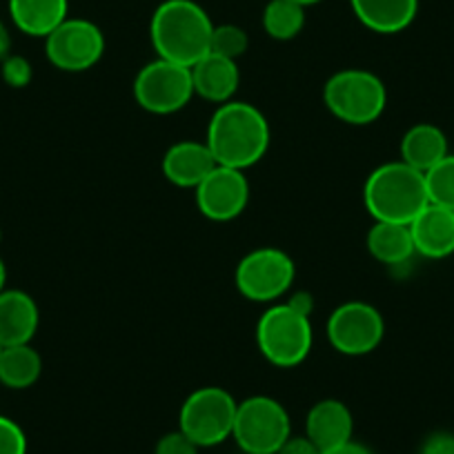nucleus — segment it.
I'll use <instances>...</instances> for the list:
<instances>
[{
	"instance_id": "obj_1",
	"label": "nucleus",
	"mask_w": 454,
	"mask_h": 454,
	"mask_svg": "<svg viewBox=\"0 0 454 454\" xmlns=\"http://www.w3.org/2000/svg\"><path fill=\"white\" fill-rule=\"evenodd\" d=\"M272 132L265 114L246 100H230L218 105L207 125L209 152L223 168L250 169L270 150Z\"/></svg>"
},
{
	"instance_id": "obj_2",
	"label": "nucleus",
	"mask_w": 454,
	"mask_h": 454,
	"mask_svg": "<svg viewBox=\"0 0 454 454\" xmlns=\"http://www.w3.org/2000/svg\"><path fill=\"white\" fill-rule=\"evenodd\" d=\"M214 23L194 0H163L150 23V41L156 56L194 67L209 54Z\"/></svg>"
},
{
	"instance_id": "obj_3",
	"label": "nucleus",
	"mask_w": 454,
	"mask_h": 454,
	"mask_svg": "<svg viewBox=\"0 0 454 454\" xmlns=\"http://www.w3.org/2000/svg\"><path fill=\"white\" fill-rule=\"evenodd\" d=\"M364 203L374 221L410 225L430 203L426 176L403 160L379 165L364 185Z\"/></svg>"
},
{
	"instance_id": "obj_4",
	"label": "nucleus",
	"mask_w": 454,
	"mask_h": 454,
	"mask_svg": "<svg viewBox=\"0 0 454 454\" xmlns=\"http://www.w3.org/2000/svg\"><path fill=\"white\" fill-rule=\"evenodd\" d=\"M314 330L308 314L290 303H272L256 323V346L277 368H296L312 352Z\"/></svg>"
},
{
	"instance_id": "obj_5",
	"label": "nucleus",
	"mask_w": 454,
	"mask_h": 454,
	"mask_svg": "<svg viewBox=\"0 0 454 454\" xmlns=\"http://www.w3.org/2000/svg\"><path fill=\"white\" fill-rule=\"evenodd\" d=\"M323 103L334 119L348 125H372L387 105V90L377 74L368 69H340L327 78Z\"/></svg>"
},
{
	"instance_id": "obj_6",
	"label": "nucleus",
	"mask_w": 454,
	"mask_h": 454,
	"mask_svg": "<svg viewBox=\"0 0 454 454\" xmlns=\"http://www.w3.org/2000/svg\"><path fill=\"white\" fill-rule=\"evenodd\" d=\"M239 401L218 386L192 392L178 412V430L199 448H214L232 436Z\"/></svg>"
},
{
	"instance_id": "obj_7",
	"label": "nucleus",
	"mask_w": 454,
	"mask_h": 454,
	"mask_svg": "<svg viewBox=\"0 0 454 454\" xmlns=\"http://www.w3.org/2000/svg\"><path fill=\"white\" fill-rule=\"evenodd\" d=\"M290 436L292 419L281 401L256 395L239 403L232 439L246 454H277Z\"/></svg>"
},
{
	"instance_id": "obj_8",
	"label": "nucleus",
	"mask_w": 454,
	"mask_h": 454,
	"mask_svg": "<svg viewBox=\"0 0 454 454\" xmlns=\"http://www.w3.org/2000/svg\"><path fill=\"white\" fill-rule=\"evenodd\" d=\"M132 91L138 107L159 116L181 112L196 96L192 69L159 56L137 74Z\"/></svg>"
},
{
	"instance_id": "obj_9",
	"label": "nucleus",
	"mask_w": 454,
	"mask_h": 454,
	"mask_svg": "<svg viewBox=\"0 0 454 454\" xmlns=\"http://www.w3.org/2000/svg\"><path fill=\"white\" fill-rule=\"evenodd\" d=\"M296 278V265L278 247H259L239 261L234 283L243 299L254 303H277L290 292Z\"/></svg>"
},
{
	"instance_id": "obj_10",
	"label": "nucleus",
	"mask_w": 454,
	"mask_h": 454,
	"mask_svg": "<svg viewBox=\"0 0 454 454\" xmlns=\"http://www.w3.org/2000/svg\"><path fill=\"white\" fill-rule=\"evenodd\" d=\"M330 346L343 356L372 355L386 336V321L374 305L365 301L340 303L325 323Z\"/></svg>"
},
{
	"instance_id": "obj_11",
	"label": "nucleus",
	"mask_w": 454,
	"mask_h": 454,
	"mask_svg": "<svg viewBox=\"0 0 454 454\" xmlns=\"http://www.w3.org/2000/svg\"><path fill=\"white\" fill-rule=\"evenodd\" d=\"M105 54V34L85 19H67L45 38V56L56 69L87 72Z\"/></svg>"
},
{
	"instance_id": "obj_12",
	"label": "nucleus",
	"mask_w": 454,
	"mask_h": 454,
	"mask_svg": "<svg viewBox=\"0 0 454 454\" xmlns=\"http://www.w3.org/2000/svg\"><path fill=\"white\" fill-rule=\"evenodd\" d=\"M196 207L205 218L216 223L234 221L250 203V181L246 172L216 165L194 190Z\"/></svg>"
},
{
	"instance_id": "obj_13",
	"label": "nucleus",
	"mask_w": 454,
	"mask_h": 454,
	"mask_svg": "<svg viewBox=\"0 0 454 454\" xmlns=\"http://www.w3.org/2000/svg\"><path fill=\"white\" fill-rule=\"evenodd\" d=\"M41 325V309L25 290L0 292V348L32 343Z\"/></svg>"
},
{
	"instance_id": "obj_14",
	"label": "nucleus",
	"mask_w": 454,
	"mask_h": 454,
	"mask_svg": "<svg viewBox=\"0 0 454 454\" xmlns=\"http://www.w3.org/2000/svg\"><path fill=\"white\" fill-rule=\"evenodd\" d=\"M216 165V159L205 141H178L165 152L160 169L172 185L196 190Z\"/></svg>"
},
{
	"instance_id": "obj_15",
	"label": "nucleus",
	"mask_w": 454,
	"mask_h": 454,
	"mask_svg": "<svg viewBox=\"0 0 454 454\" xmlns=\"http://www.w3.org/2000/svg\"><path fill=\"white\" fill-rule=\"evenodd\" d=\"M414 252L426 259H445L454 254V212L427 203L410 223Z\"/></svg>"
},
{
	"instance_id": "obj_16",
	"label": "nucleus",
	"mask_w": 454,
	"mask_h": 454,
	"mask_svg": "<svg viewBox=\"0 0 454 454\" xmlns=\"http://www.w3.org/2000/svg\"><path fill=\"white\" fill-rule=\"evenodd\" d=\"M352 432H355V417L350 408L339 399L318 401L305 417V436L321 452L352 441Z\"/></svg>"
},
{
	"instance_id": "obj_17",
	"label": "nucleus",
	"mask_w": 454,
	"mask_h": 454,
	"mask_svg": "<svg viewBox=\"0 0 454 454\" xmlns=\"http://www.w3.org/2000/svg\"><path fill=\"white\" fill-rule=\"evenodd\" d=\"M190 69L196 96L216 105L234 100V94L241 85V69L237 60L223 59L209 51Z\"/></svg>"
},
{
	"instance_id": "obj_18",
	"label": "nucleus",
	"mask_w": 454,
	"mask_h": 454,
	"mask_svg": "<svg viewBox=\"0 0 454 454\" xmlns=\"http://www.w3.org/2000/svg\"><path fill=\"white\" fill-rule=\"evenodd\" d=\"M350 5L359 23L377 34L403 32L419 12V0H350Z\"/></svg>"
},
{
	"instance_id": "obj_19",
	"label": "nucleus",
	"mask_w": 454,
	"mask_h": 454,
	"mask_svg": "<svg viewBox=\"0 0 454 454\" xmlns=\"http://www.w3.org/2000/svg\"><path fill=\"white\" fill-rule=\"evenodd\" d=\"M69 0H10L12 23L23 34L47 38L67 20Z\"/></svg>"
},
{
	"instance_id": "obj_20",
	"label": "nucleus",
	"mask_w": 454,
	"mask_h": 454,
	"mask_svg": "<svg viewBox=\"0 0 454 454\" xmlns=\"http://www.w3.org/2000/svg\"><path fill=\"white\" fill-rule=\"evenodd\" d=\"M401 160L410 168L426 174L427 169L434 168L439 160H443L448 152V138L443 129L432 123H417L403 134L401 138Z\"/></svg>"
},
{
	"instance_id": "obj_21",
	"label": "nucleus",
	"mask_w": 454,
	"mask_h": 454,
	"mask_svg": "<svg viewBox=\"0 0 454 454\" xmlns=\"http://www.w3.org/2000/svg\"><path fill=\"white\" fill-rule=\"evenodd\" d=\"M368 252L383 265H403L412 259L414 241L408 225L374 221L365 239Z\"/></svg>"
},
{
	"instance_id": "obj_22",
	"label": "nucleus",
	"mask_w": 454,
	"mask_h": 454,
	"mask_svg": "<svg viewBox=\"0 0 454 454\" xmlns=\"http://www.w3.org/2000/svg\"><path fill=\"white\" fill-rule=\"evenodd\" d=\"M43 359L32 343L0 350V383L10 390H27L41 379Z\"/></svg>"
},
{
	"instance_id": "obj_23",
	"label": "nucleus",
	"mask_w": 454,
	"mask_h": 454,
	"mask_svg": "<svg viewBox=\"0 0 454 454\" xmlns=\"http://www.w3.org/2000/svg\"><path fill=\"white\" fill-rule=\"evenodd\" d=\"M305 27V7L294 0H268L263 10V29L274 41H292Z\"/></svg>"
},
{
	"instance_id": "obj_24",
	"label": "nucleus",
	"mask_w": 454,
	"mask_h": 454,
	"mask_svg": "<svg viewBox=\"0 0 454 454\" xmlns=\"http://www.w3.org/2000/svg\"><path fill=\"white\" fill-rule=\"evenodd\" d=\"M427 200L439 207L454 212V154H448L443 160L427 169L426 174Z\"/></svg>"
},
{
	"instance_id": "obj_25",
	"label": "nucleus",
	"mask_w": 454,
	"mask_h": 454,
	"mask_svg": "<svg viewBox=\"0 0 454 454\" xmlns=\"http://www.w3.org/2000/svg\"><path fill=\"white\" fill-rule=\"evenodd\" d=\"M250 47V36L243 27L239 25H214L212 32V45H209V51L212 54L223 56V59L239 60Z\"/></svg>"
},
{
	"instance_id": "obj_26",
	"label": "nucleus",
	"mask_w": 454,
	"mask_h": 454,
	"mask_svg": "<svg viewBox=\"0 0 454 454\" xmlns=\"http://www.w3.org/2000/svg\"><path fill=\"white\" fill-rule=\"evenodd\" d=\"M0 76L12 90H25L34 78V67L25 56L10 54L0 63Z\"/></svg>"
},
{
	"instance_id": "obj_27",
	"label": "nucleus",
	"mask_w": 454,
	"mask_h": 454,
	"mask_svg": "<svg viewBox=\"0 0 454 454\" xmlns=\"http://www.w3.org/2000/svg\"><path fill=\"white\" fill-rule=\"evenodd\" d=\"M0 454H27V436L23 427L0 414Z\"/></svg>"
},
{
	"instance_id": "obj_28",
	"label": "nucleus",
	"mask_w": 454,
	"mask_h": 454,
	"mask_svg": "<svg viewBox=\"0 0 454 454\" xmlns=\"http://www.w3.org/2000/svg\"><path fill=\"white\" fill-rule=\"evenodd\" d=\"M199 445L190 439V436L183 434L181 430L168 432V434L160 436L156 441L154 454H199Z\"/></svg>"
},
{
	"instance_id": "obj_29",
	"label": "nucleus",
	"mask_w": 454,
	"mask_h": 454,
	"mask_svg": "<svg viewBox=\"0 0 454 454\" xmlns=\"http://www.w3.org/2000/svg\"><path fill=\"white\" fill-rule=\"evenodd\" d=\"M421 454H454V434L452 432H434L426 439Z\"/></svg>"
},
{
	"instance_id": "obj_30",
	"label": "nucleus",
	"mask_w": 454,
	"mask_h": 454,
	"mask_svg": "<svg viewBox=\"0 0 454 454\" xmlns=\"http://www.w3.org/2000/svg\"><path fill=\"white\" fill-rule=\"evenodd\" d=\"M277 454H321V450L308 436H290Z\"/></svg>"
},
{
	"instance_id": "obj_31",
	"label": "nucleus",
	"mask_w": 454,
	"mask_h": 454,
	"mask_svg": "<svg viewBox=\"0 0 454 454\" xmlns=\"http://www.w3.org/2000/svg\"><path fill=\"white\" fill-rule=\"evenodd\" d=\"M287 303H290L294 309H299L301 314H308V317H312L314 299H312V294H309V292H305V290L294 292V294H292V299L287 301Z\"/></svg>"
},
{
	"instance_id": "obj_32",
	"label": "nucleus",
	"mask_w": 454,
	"mask_h": 454,
	"mask_svg": "<svg viewBox=\"0 0 454 454\" xmlns=\"http://www.w3.org/2000/svg\"><path fill=\"white\" fill-rule=\"evenodd\" d=\"M321 454H372L370 452V448H365L364 443H359V441H348V443H340L336 445V448H330V450H323Z\"/></svg>"
},
{
	"instance_id": "obj_33",
	"label": "nucleus",
	"mask_w": 454,
	"mask_h": 454,
	"mask_svg": "<svg viewBox=\"0 0 454 454\" xmlns=\"http://www.w3.org/2000/svg\"><path fill=\"white\" fill-rule=\"evenodd\" d=\"M12 54V34L7 25L0 20V63Z\"/></svg>"
},
{
	"instance_id": "obj_34",
	"label": "nucleus",
	"mask_w": 454,
	"mask_h": 454,
	"mask_svg": "<svg viewBox=\"0 0 454 454\" xmlns=\"http://www.w3.org/2000/svg\"><path fill=\"white\" fill-rule=\"evenodd\" d=\"M7 287V265H5V261L0 259V292L5 290Z\"/></svg>"
},
{
	"instance_id": "obj_35",
	"label": "nucleus",
	"mask_w": 454,
	"mask_h": 454,
	"mask_svg": "<svg viewBox=\"0 0 454 454\" xmlns=\"http://www.w3.org/2000/svg\"><path fill=\"white\" fill-rule=\"evenodd\" d=\"M294 3H299L301 7H309V5H318V3H323V0H294Z\"/></svg>"
},
{
	"instance_id": "obj_36",
	"label": "nucleus",
	"mask_w": 454,
	"mask_h": 454,
	"mask_svg": "<svg viewBox=\"0 0 454 454\" xmlns=\"http://www.w3.org/2000/svg\"><path fill=\"white\" fill-rule=\"evenodd\" d=\"M0 241H3V230H0Z\"/></svg>"
},
{
	"instance_id": "obj_37",
	"label": "nucleus",
	"mask_w": 454,
	"mask_h": 454,
	"mask_svg": "<svg viewBox=\"0 0 454 454\" xmlns=\"http://www.w3.org/2000/svg\"><path fill=\"white\" fill-rule=\"evenodd\" d=\"M0 350H3V348H0Z\"/></svg>"
}]
</instances>
